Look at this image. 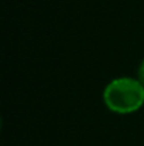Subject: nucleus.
<instances>
[{"label": "nucleus", "instance_id": "nucleus-1", "mask_svg": "<svg viewBox=\"0 0 144 146\" xmlns=\"http://www.w3.org/2000/svg\"><path fill=\"white\" fill-rule=\"evenodd\" d=\"M103 102L114 113H133L144 105V85L133 77L114 78L103 90Z\"/></svg>", "mask_w": 144, "mask_h": 146}, {"label": "nucleus", "instance_id": "nucleus-2", "mask_svg": "<svg viewBox=\"0 0 144 146\" xmlns=\"http://www.w3.org/2000/svg\"><path fill=\"white\" fill-rule=\"evenodd\" d=\"M137 80L144 85V60L140 62L139 70H137Z\"/></svg>", "mask_w": 144, "mask_h": 146}]
</instances>
